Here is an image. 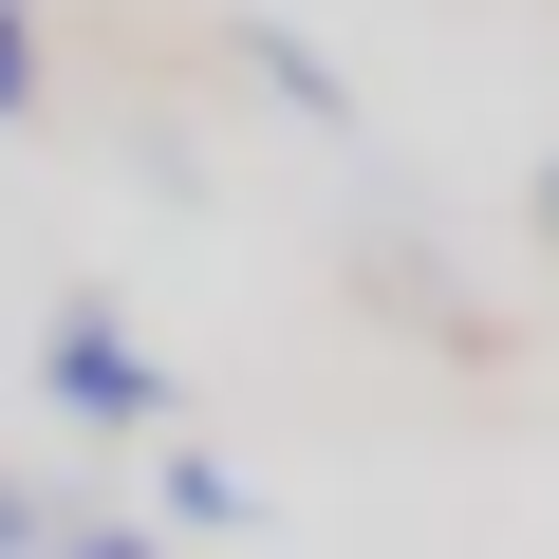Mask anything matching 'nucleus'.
I'll return each mask as SVG.
<instances>
[{"instance_id": "1", "label": "nucleus", "mask_w": 559, "mask_h": 559, "mask_svg": "<svg viewBox=\"0 0 559 559\" xmlns=\"http://www.w3.org/2000/svg\"><path fill=\"white\" fill-rule=\"evenodd\" d=\"M38 392H57L75 429H168V355H150L112 299H57V318H38Z\"/></svg>"}, {"instance_id": "2", "label": "nucleus", "mask_w": 559, "mask_h": 559, "mask_svg": "<svg viewBox=\"0 0 559 559\" xmlns=\"http://www.w3.org/2000/svg\"><path fill=\"white\" fill-rule=\"evenodd\" d=\"M242 57H261V75H280V94H299V112H318V131H336V112H355V94H336V57H318V38H280V20H261V38H242Z\"/></svg>"}, {"instance_id": "3", "label": "nucleus", "mask_w": 559, "mask_h": 559, "mask_svg": "<svg viewBox=\"0 0 559 559\" xmlns=\"http://www.w3.org/2000/svg\"><path fill=\"white\" fill-rule=\"evenodd\" d=\"M168 522H242V466L224 448H168Z\"/></svg>"}, {"instance_id": "4", "label": "nucleus", "mask_w": 559, "mask_h": 559, "mask_svg": "<svg viewBox=\"0 0 559 559\" xmlns=\"http://www.w3.org/2000/svg\"><path fill=\"white\" fill-rule=\"evenodd\" d=\"M38 112V0H0V131Z\"/></svg>"}, {"instance_id": "5", "label": "nucleus", "mask_w": 559, "mask_h": 559, "mask_svg": "<svg viewBox=\"0 0 559 559\" xmlns=\"http://www.w3.org/2000/svg\"><path fill=\"white\" fill-rule=\"evenodd\" d=\"M0 559H57V503H38L20 466H0Z\"/></svg>"}, {"instance_id": "6", "label": "nucleus", "mask_w": 559, "mask_h": 559, "mask_svg": "<svg viewBox=\"0 0 559 559\" xmlns=\"http://www.w3.org/2000/svg\"><path fill=\"white\" fill-rule=\"evenodd\" d=\"M57 559H168V540H150V522H75Z\"/></svg>"}, {"instance_id": "7", "label": "nucleus", "mask_w": 559, "mask_h": 559, "mask_svg": "<svg viewBox=\"0 0 559 559\" xmlns=\"http://www.w3.org/2000/svg\"><path fill=\"white\" fill-rule=\"evenodd\" d=\"M540 242H559V150H540Z\"/></svg>"}]
</instances>
